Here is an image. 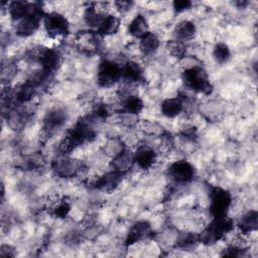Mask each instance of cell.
Listing matches in <instances>:
<instances>
[{
	"mask_svg": "<svg viewBox=\"0 0 258 258\" xmlns=\"http://www.w3.org/2000/svg\"><path fill=\"white\" fill-rule=\"evenodd\" d=\"M233 228L234 223L229 217L213 218L209 226L201 234H198L199 242L205 245H212L221 240Z\"/></svg>",
	"mask_w": 258,
	"mask_h": 258,
	"instance_id": "6da1fadb",
	"label": "cell"
},
{
	"mask_svg": "<svg viewBox=\"0 0 258 258\" xmlns=\"http://www.w3.org/2000/svg\"><path fill=\"white\" fill-rule=\"evenodd\" d=\"M184 86L195 92L210 95L213 92V85L209 80L208 73L202 67H191L186 69L181 76Z\"/></svg>",
	"mask_w": 258,
	"mask_h": 258,
	"instance_id": "7a4b0ae2",
	"label": "cell"
},
{
	"mask_svg": "<svg viewBox=\"0 0 258 258\" xmlns=\"http://www.w3.org/2000/svg\"><path fill=\"white\" fill-rule=\"evenodd\" d=\"M233 202L232 195L220 187L214 186L210 190V207L209 211L213 218L227 216Z\"/></svg>",
	"mask_w": 258,
	"mask_h": 258,
	"instance_id": "3957f363",
	"label": "cell"
},
{
	"mask_svg": "<svg viewBox=\"0 0 258 258\" xmlns=\"http://www.w3.org/2000/svg\"><path fill=\"white\" fill-rule=\"evenodd\" d=\"M121 80V66L111 59L100 62L97 72V82L100 87L109 88Z\"/></svg>",
	"mask_w": 258,
	"mask_h": 258,
	"instance_id": "277c9868",
	"label": "cell"
},
{
	"mask_svg": "<svg viewBox=\"0 0 258 258\" xmlns=\"http://www.w3.org/2000/svg\"><path fill=\"white\" fill-rule=\"evenodd\" d=\"M43 24L46 33L52 38L63 36L70 30V23L68 19L58 12L45 14L43 17Z\"/></svg>",
	"mask_w": 258,
	"mask_h": 258,
	"instance_id": "5b68a950",
	"label": "cell"
},
{
	"mask_svg": "<svg viewBox=\"0 0 258 258\" xmlns=\"http://www.w3.org/2000/svg\"><path fill=\"white\" fill-rule=\"evenodd\" d=\"M196 169L194 165L186 160H177L171 163L167 169L168 177L176 183H185L194 179Z\"/></svg>",
	"mask_w": 258,
	"mask_h": 258,
	"instance_id": "8992f818",
	"label": "cell"
},
{
	"mask_svg": "<svg viewBox=\"0 0 258 258\" xmlns=\"http://www.w3.org/2000/svg\"><path fill=\"white\" fill-rule=\"evenodd\" d=\"M44 15L45 14L43 13V10H40L30 13L23 17L22 19H20L19 21H17L15 28L16 34L21 37H28L34 34L39 28L40 21L42 17H44Z\"/></svg>",
	"mask_w": 258,
	"mask_h": 258,
	"instance_id": "52a82bcc",
	"label": "cell"
},
{
	"mask_svg": "<svg viewBox=\"0 0 258 258\" xmlns=\"http://www.w3.org/2000/svg\"><path fill=\"white\" fill-rule=\"evenodd\" d=\"M82 162L70 157H61L52 163V170L55 175L69 178L77 175L82 170Z\"/></svg>",
	"mask_w": 258,
	"mask_h": 258,
	"instance_id": "ba28073f",
	"label": "cell"
},
{
	"mask_svg": "<svg viewBox=\"0 0 258 258\" xmlns=\"http://www.w3.org/2000/svg\"><path fill=\"white\" fill-rule=\"evenodd\" d=\"M67 118V113L61 108H54L47 112L43 119L42 129L44 133L48 136L54 134L64 125Z\"/></svg>",
	"mask_w": 258,
	"mask_h": 258,
	"instance_id": "9c48e42d",
	"label": "cell"
},
{
	"mask_svg": "<svg viewBox=\"0 0 258 258\" xmlns=\"http://www.w3.org/2000/svg\"><path fill=\"white\" fill-rule=\"evenodd\" d=\"M37 61L41 64V69L53 74L61 63V55L58 50L48 47H39Z\"/></svg>",
	"mask_w": 258,
	"mask_h": 258,
	"instance_id": "30bf717a",
	"label": "cell"
},
{
	"mask_svg": "<svg viewBox=\"0 0 258 258\" xmlns=\"http://www.w3.org/2000/svg\"><path fill=\"white\" fill-rule=\"evenodd\" d=\"M123 175L124 174L112 169L111 171H108L99 176L94 182V187L105 192H111L118 187L122 181Z\"/></svg>",
	"mask_w": 258,
	"mask_h": 258,
	"instance_id": "8fae6325",
	"label": "cell"
},
{
	"mask_svg": "<svg viewBox=\"0 0 258 258\" xmlns=\"http://www.w3.org/2000/svg\"><path fill=\"white\" fill-rule=\"evenodd\" d=\"M100 36L96 31H83L77 36V44L85 53H95L100 47Z\"/></svg>",
	"mask_w": 258,
	"mask_h": 258,
	"instance_id": "7c38bea8",
	"label": "cell"
},
{
	"mask_svg": "<svg viewBox=\"0 0 258 258\" xmlns=\"http://www.w3.org/2000/svg\"><path fill=\"white\" fill-rule=\"evenodd\" d=\"M157 159V154L152 147L146 144L139 145L134 152L135 163L141 169H149Z\"/></svg>",
	"mask_w": 258,
	"mask_h": 258,
	"instance_id": "4fadbf2b",
	"label": "cell"
},
{
	"mask_svg": "<svg viewBox=\"0 0 258 258\" xmlns=\"http://www.w3.org/2000/svg\"><path fill=\"white\" fill-rule=\"evenodd\" d=\"M134 163V153L124 147L118 154L113 157L111 165L113 167V170L125 174L128 170H130Z\"/></svg>",
	"mask_w": 258,
	"mask_h": 258,
	"instance_id": "5bb4252c",
	"label": "cell"
},
{
	"mask_svg": "<svg viewBox=\"0 0 258 258\" xmlns=\"http://www.w3.org/2000/svg\"><path fill=\"white\" fill-rule=\"evenodd\" d=\"M143 78V70L139 63L133 60L126 61L123 66H121V79L132 85L134 83H138Z\"/></svg>",
	"mask_w": 258,
	"mask_h": 258,
	"instance_id": "9a60e30c",
	"label": "cell"
},
{
	"mask_svg": "<svg viewBox=\"0 0 258 258\" xmlns=\"http://www.w3.org/2000/svg\"><path fill=\"white\" fill-rule=\"evenodd\" d=\"M149 233H150V224L147 221H138L134 223L129 229L125 243L126 245H129V246L133 245L143 240L145 237L149 235Z\"/></svg>",
	"mask_w": 258,
	"mask_h": 258,
	"instance_id": "2e32d148",
	"label": "cell"
},
{
	"mask_svg": "<svg viewBox=\"0 0 258 258\" xmlns=\"http://www.w3.org/2000/svg\"><path fill=\"white\" fill-rule=\"evenodd\" d=\"M143 101L137 95H128L121 99L120 110L123 114L127 115H137L143 109Z\"/></svg>",
	"mask_w": 258,
	"mask_h": 258,
	"instance_id": "e0dca14e",
	"label": "cell"
},
{
	"mask_svg": "<svg viewBox=\"0 0 258 258\" xmlns=\"http://www.w3.org/2000/svg\"><path fill=\"white\" fill-rule=\"evenodd\" d=\"M197 32V27L194 22L189 20H183L179 22L173 30V34L176 40L181 42H186L188 40H191Z\"/></svg>",
	"mask_w": 258,
	"mask_h": 258,
	"instance_id": "ac0fdd59",
	"label": "cell"
},
{
	"mask_svg": "<svg viewBox=\"0 0 258 258\" xmlns=\"http://www.w3.org/2000/svg\"><path fill=\"white\" fill-rule=\"evenodd\" d=\"M161 113L167 118L178 116L184 109V102L179 98H169L164 100L160 106Z\"/></svg>",
	"mask_w": 258,
	"mask_h": 258,
	"instance_id": "d6986e66",
	"label": "cell"
},
{
	"mask_svg": "<svg viewBox=\"0 0 258 258\" xmlns=\"http://www.w3.org/2000/svg\"><path fill=\"white\" fill-rule=\"evenodd\" d=\"M238 227L244 234L254 232L258 228V213L255 210L246 212L241 216L238 222Z\"/></svg>",
	"mask_w": 258,
	"mask_h": 258,
	"instance_id": "ffe728a7",
	"label": "cell"
},
{
	"mask_svg": "<svg viewBox=\"0 0 258 258\" xmlns=\"http://www.w3.org/2000/svg\"><path fill=\"white\" fill-rule=\"evenodd\" d=\"M120 27V19L112 14H107L103 18L101 24L97 28V33L101 36L115 34Z\"/></svg>",
	"mask_w": 258,
	"mask_h": 258,
	"instance_id": "44dd1931",
	"label": "cell"
},
{
	"mask_svg": "<svg viewBox=\"0 0 258 258\" xmlns=\"http://www.w3.org/2000/svg\"><path fill=\"white\" fill-rule=\"evenodd\" d=\"M159 43H160V40H159V37L157 36V34L149 31L143 37L140 38L139 48H140V51L142 52V54L147 56V55H151V54L155 53V51L159 47Z\"/></svg>",
	"mask_w": 258,
	"mask_h": 258,
	"instance_id": "7402d4cb",
	"label": "cell"
},
{
	"mask_svg": "<svg viewBox=\"0 0 258 258\" xmlns=\"http://www.w3.org/2000/svg\"><path fill=\"white\" fill-rule=\"evenodd\" d=\"M128 32L134 37H143L146 33L149 32V26L146 18L142 14L136 15L129 23Z\"/></svg>",
	"mask_w": 258,
	"mask_h": 258,
	"instance_id": "603a6c76",
	"label": "cell"
},
{
	"mask_svg": "<svg viewBox=\"0 0 258 258\" xmlns=\"http://www.w3.org/2000/svg\"><path fill=\"white\" fill-rule=\"evenodd\" d=\"M104 17H105V14L102 13L95 6L87 7L84 12V20H85L86 24L88 26L94 27L96 29L99 27V25L101 24Z\"/></svg>",
	"mask_w": 258,
	"mask_h": 258,
	"instance_id": "cb8c5ba5",
	"label": "cell"
},
{
	"mask_svg": "<svg viewBox=\"0 0 258 258\" xmlns=\"http://www.w3.org/2000/svg\"><path fill=\"white\" fill-rule=\"evenodd\" d=\"M213 56L215 60L220 63L224 64L228 62L231 58V50L229 46L224 42H218L213 50Z\"/></svg>",
	"mask_w": 258,
	"mask_h": 258,
	"instance_id": "d4e9b609",
	"label": "cell"
},
{
	"mask_svg": "<svg viewBox=\"0 0 258 258\" xmlns=\"http://www.w3.org/2000/svg\"><path fill=\"white\" fill-rule=\"evenodd\" d=\"M197 243H199V237L198 234L195 233H183L176 241L177 247L181 249H188L195 246Z\"/></svg>",
	"mask_w": 258,
	"mask_h": 258,
	"instance_id": "484cf974",
	"label": "cell"
},
{
	"mask_svg": "<svg viewBox=\"0 0 258 258\" xmlns=\"http://www.w3.org/2000/svg\"><path fill=\"white\" fill-rule=\"evenodd\" d=\"M168 49L170 53L175 57H182L184 56L186 52V45L184 42L178 41L174 39L173 41H170L168 44Z\"/></svg>",
	"mask_w": 258,
	"mask_h": 258,
	"instance_id": "4316f807",
	"label": "cell"
},
{
	"mask_svg": "<svg viewBox=\"0 0 258 258\" xmlns=\"http://www.w3.org/2000/svg\"><path fill=\"white\" fill-rule=\"evenodd\" d=\"M71 211V205L66 201L58 202L52 208V215L58 219H64Z\"/></svg>",
	"mask_w": 258,
	"mask_h": 258,
	"instance_id": "83f0119b",
	"label": "cell"
},
{
	"mask_svg": "<svg viewBox=\"0 0 258 258\" xmlns=\"http://www.w3.org/2000/svg\"><path fill=\"white\" fill-rule=\"evenodd\" d=\"M17 68L16 64L12 61H7V63H3L2 64V80H10L14 77V75L16 74Z\"/></svg>",
	"mask_w": 258,
	"mask_h": 258,
	"instance_id": "f1b7e54d",
	"label": "cell"
},
{
	"mask_svg": "<svg viewBox=\"0 0 258 258\" xmlns=\"http://www.w3.org/2000/svg\"><path fill=\"white\" fill-rule=\"evenodd\" d=\"M245 255V250L238 246H230L224 250L222 256L227 257H242Z\"/></svg>",
	"mask_w": 258,
	"mask_h": 258,
	"instance_id": "f546056e",
	"label": "cell"
},
{
	"mask_svg": "<svg viewBox=\"0 0 258 258\" xmlns=\"http://www.w3.org/2000/svg\"><path fill=\"white\" fill-rule=\"evenodd\" d=\"M192 3L188 0H176L173 2V9L176 12H183L191 7Z\"/></svg>",
	"mask_w": 258,
	"mask_h": 258,
	"instance_id": "4dcf8cb0",
	"label": "cell"
},
{
	"mask_svg": "<svg viewBox=\"0 0 258 258\" xmlns=\"http://www.w3.org/2000/svg\"><path fill=\"white\" fill-rule=\"evenodd\" d=\"M115 5H116V7L118 8L119 11L125 12V11H128L131 8V6L133 5V2H131V1H117V2H115Z\"/></svg>",
	"mask_w": 258,
	"mask_h": 258,
	"instance_id": "1f68e13d",
	"label": "cell"
},
{
	"mask_svg": "<svg viewBox=\"0 0 258 258\" xmlns=\"http://www.w3.org/2000/svg\"><path fill=\"white\" fill-rule=\"evenodd\" d=\"M0 256L2 257H13L14 256V250L12 247L8 245H2L0 250Z\"/></svg>",
	"mask_w": 258,
	"mask_h": 258,
	"instance_id": "d6a6232c",
	"label": "cell"
}]
</instances>
